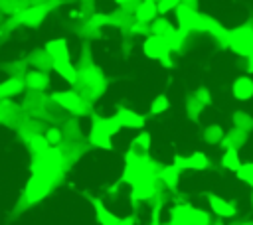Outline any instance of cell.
<instances>
[{"instance_id":"6da1fadb","label":"cell","mask_w":253,"mask_h":225,"mask_svg":"<svg viewBox=\"0 0 253 225\" xmlns=\"http://www.w3.org/2000/svg\"><path fill=\"white\" fill-rule=\"evenodd\" d=\"M144 180H154L152 164L148 162V158L138 160V158L126 156V168H125V174H123L121 182H128V184L134 186V184L144 182Z\"/></svg>"},{"instance_id":"7a4b0ae2","label":"cell","mask_w":253,"mask_h":225,"mask_svg":"<svg viewBox=\"0 0 253 225\" xmlns=\"http://www.w3.org/2000/svg\"><path fill=\"white\" fill-rule=\"evenodd\" d=\"M229 47L239 55H249L253 51V30L249 26H241L235 30H229L225 36Z\"/></svg>"},{"instance_id":"3957f363","label":"cell","mask_w":253,"mask_h":225,"mask_svg":"<svg viewBox=\"0 0 253 225\" xmlns=\"http://www.w3.org/2000/svg\"><path fill=\"white\" fill-rule=\"evenodd\" d=\"M172 221L182 225H208L210 217L206 211L190 207V205H178L172 209Z\"/></svg>"},{"instance_id":"277c9868","label":"cell","mask_w":253,"mask_h":225,"mask_svg":"<svg viewBox=\"0 0 253 225\" xmlns=\"http://www.w3.org/2000/svg\"><path fill=\"white\" fill-rule=\"evenodd\" d=\"M142 49H144V53L148 55V57H152V59H162L164 63H168V53H170V41L166 39V38H162V36H150L146 41H144V45H142Z\"/></svg>"},{"instance_id":"5b68a950","label":"cell","mask_w":253,"mask_h":225,"mask_svg":"<svg viewBox=\"0 0 253 225\" xmlns=\"http://www.w3.org/2000/svg\"><path fill=\"white\" fill-rule=\"evenodd\" d=\"M89 140H91L95 146H99V148H107V150L111 148V134H109V130H107V126H105V118L95 116L93 126H91Z\"/></svg>"},{"instance_id":"8992f818","label":"cell","mask_w":253,"mask_h":225,"mask_svg":"<svg viewBox=\"0 0 253 225\" xmlns=\"http://www.w3.org/2000/svg\"><path fill=\"white\" fill-rule=\"evenodd\" d=\"M178 12V22H180V30L182 32H190V30H196L198 28V22H200V14L188 6V4H180L176 8Z\"/></svg>"},{"instance_id":"52a82bcc","label":"cell","mask_w":253,"mask_h":225,"mask_svg":"<svg viewBox=\"0 0 253 225\" xmlns=\"http://www.w3.org/2000/svg\"><path fill=\"white\" fill-rule=\"evenodd\" d=\"M148 148H150V134H148V132H142V134H138V136L130 142V148H128V154H126V156L144 160L146 154H148Z\"/></svg>"},{"instance_id":"ba28073f","label":"cell","mask_w":253,"mask_h":225,"mask_svg":"<svg viewBox=\"0 0 253 225\" xmlns=\"http://www.w3.org/2000/svg\"><path fill=\"white\" fill-rule=\"evenodd\" d=\"M115 116L121 122V126H128V128H140V126H144V116H140V114H136V112H132L128 109H123L121 107Z\"/></svg>"},{"instance_id":"9c48e42d","label":"cell","mask_w":253,"mask_h":225,"mask_svg":"<svg viewBox=\"0 0 253 225\" xmlns=\"http://www.w3.org/2000/svg\"><path fill=\"white\" fill-rule=\"evenodd\" d=\"M53 101H57L63 109L73 111V112L81 109V99H79L73 91H59V93H53Z\"/></svg>"},{"instance_id":"30bf717a","label":"cell","mask_w":253,"mask_h":225,"mask_svg":"<svg viewBox=\"0 0 253 225\" xmlns=\"http://www.w3.org/2000/svg\"><path fill=\"white\" fill-rule=\"evenodd\" d=\"M210 205H211L213 213H217L219 217H233V215H235V207H233L229 201L221 199L219 195L210 193Z\"/></svg>"},{"instance_id":"8fae6325","label":"cell","mask_w":253,"mask_h":225,"mask_svg":"<svg viewBox=\"0 0 253 225\" xmlns=\"http://www.w3.org/2000/svg\"><path fill=\"white\" fill-rule=\"evenodd\" d=\"M233 95L241 101H247L253 97V81L249 77H239L233 83Z\"/></svg>"},{"instance_id":"7c38bea8","label":"cell","mask_w":253,"mask_h":225,"mask_svg":"<svg viewBox=\"0 0 253 225\" xmlns=\"http://www.w3.org/2000/svg\"><path fill=\"white\" fill-rule=\"evenodd\" d=\"M45 12H47V6H34V8H28L26 12H22L20 20L24 24H28V26H38L43 20Z\"/></svg>"},{"instance_id":"4fadbf2b","label":"cell","mask_w":253,"mask_h":225,"mask_svg":"<svg viewBox=\"0 0 253 225\" xmlns=\"http://www.w3.org/2000/svg\"><path fill=\"white\" fill-rule=\"evenodd\" d=\"M45 51L53 57V61H55V59H67V57H69L67 43H65V39H61V38L47 41V43H45Z\"/></svg>"},{"instance_id":"5bb4252c","label":"cell","mask_w":253,"mask_h":225,"mask_svg":"<svg viewBox=\"0 0 253 225\" xmlns=\"http://www.w3.org/2000/svg\"><path fill=\"white\" fill-rule=\"evenodd\" d=\"M156 14H158V4L154 0H142L136 8V18L140 22H150L156 18Z\"/></svg>"},{"instance_id":"9a60e30c","label":"cell","mask_w":253,"mask_h":225,"mask_svg":"<svg viewBox=\"0 0 253 225\" xmlns=\"http://www.w3.org/2000/svg\"><path fill=\"white\" fill-rule=\"evenodd\" d=\"M154 195V180H144V182H138L132 186V199L138 201V199H148Z\"/></svg>"},{"instance_id":"2e32d148","label":"cell","mask_w":253,"mask_h":225,"mask_svg":"<svg viewBox=\"0 0 253 225\" xmlns=\"http://www.w3.org/2000/svg\"><path fill=\"white\" fill-rule=\"evenodd\" d=\"M53 69H55L65 81H69V83H73L75 77H77V71H75V67L71 65L69 57H67V59H55V61H53Z\"/></svg>"},{"instance_id":"e0dca14e","label":"cell","mask_w":253,"mask_h":225,"mask_svg":"<svg viewBox=\"0 0 253 225\" xmlns=\"http://www.w3.org/2000/svg\"><path fill=\"white\" fill-rule=\"evenodd\" d=\"M95 203V211H97V219L101 221V225H123V219L115 217L111 211H107L99 201H93Z\"/></svg>"},{"instance_id":"ac0fdd59","label":"cell","mask_w":253,"mask_h":225,"mask_svg":"<svg viewBox=\"0 0 253 225\" xmlns=\"http://www.w3.org/2000/svg\"><path fill=\"white\" fill-rule=\"evenodd\" d=\"M221 164L227 168V170H233L237 172L241 168V162H239V156H237V148L235 146H227L223 158H221Z\"/></svg>"},{"instance_id":"d6986e66","label":"cell","mask_w":253,"mask_h":225,"mask_svg":"<svg viewBox=\"0 0 253 225\" xmlns=\"http://www.w3.org/2000/svg\"><path fill=\"white\" fill-rule=\"evenodd\" d=\"M24 89V83L18 81V79H8L4 83H0V99L2 97H12V95H18L22 93Z\"/></svg>"},{"instance_id":"ffe728a7","label":"cell","mask_w":253,"mask_h":225,"mask_svg":"<svg viewBox=\"0 0 253 225\" xmlns=\"http://www.w3.org/2000/svg\"><path fill=\"white\" fill-rule=\"evenodd\" d=\"M186 168H190V170H204V168H208L206 154L204 152H194L192 156H188L186 158Z\"/></svg>"},{"instance_id":"44dd1931","label":"cell","mask_w":253,"mask_h":225,"mask_svg":"<svg viewBox=\"0 0 253 225\" xmlns=\"http://www.w3.org/2000/svg\"><path fill=\"white\" fill-rule=\"evenodd\" d=\"M178 174H180V170L176 168V166H166L162 172H160V178L166 182V186L168 188H176V184H178Z\"/></svg>"},{"instance_id":"7402d4cb","label":"cell","mask_w":253,"mask_h":225,"mask_svg":"<svg viewBox=\"0 0 253 225\" xmlns=\"http://www.w3.org/2000/svg\"><path fill=\"white\" fill-rule=\"evenodd\" d=\"M152 30H154L156 36H162V38H166V39H170V38L176 34V30H174L166 20H156L154 26H152Z\"/></svg>"},{"instance_id":"603a6c76","label":"cell","mask_w":253,"mask_h":225,"mask_svg":"<svg viewBox=\"0 0 253 225\" xmlns=\"http://www.w3.org/2000/svg\"><path fill=\"white\" fill-rule=\"evenodd\" d=\"M49 140L47 138H43V136H32L30 138V148L38 154V156H42V154H45L47 150H49V144H47Z\"/></svg>"},{"instance_id":"cb8c5ba5","label":"cell","mask_w":253,"mask_h":225,"mask_svg":"<svg viewBox=\"0 0 253 225\" xmlns=\"http://www.w3.org/2000/svg\"><path fill=\"white\" fill-rule=\"evenodd\" d=\"M237 178L243 180V182H247L249 186H253V164H245V166H241V168L237 170Z\"/></svg>"},{"instance_id":"d4e9b609","label":"cell","mask_w":253,"mask_h":225,"mask_svg":"<svg viewBox=\"0 0 253 225\" xmlns=\"http://www.w3.org/2000/svg\"><path fill=\"white\" fill-rule=\"evenodd\" d=\"M168 109V99L164 97V95H158L154 101H152V105H150V112H162V111H166Z\"/></svg>"},{"instance_id":"484cf974","label":"cell","mask_w":253,"mask_h":225,"mask_svg":"<svg viewBox=\"0 0 253 225\" xmlns=\"http://www.w3.org/2000/svg\"><path fill=\"white\" fill-rule=\"evenodd\" d=\"M182 4V0H158V12L160 14H166L174 8H178Z\"/></svg>"},{"instance_id":"4316f807","label":"cell","mask_w":253,"mask_h":225,"mask_svg":"<svg viewBox=\"0 0 253 225\" xmlns=\"http://www.w3.org/2000/svg\"><path fill=\"white\" fill-rule=\"evenodd\" d=\"M45 81H47V77H43L42 73H30V77H28V83L34 89H42L45 85Z\"/></svg>"},{"instance_id":"83f0119b","label":"cell","mask_w":253,"mask_h":225,"mask_svg":"<svg viewBox=\"0 0 253 225\" xmlns=\"http://www.w3.org/2000/svg\"><path fill=\"white\" fill-rule=\"evenodd\" d=\"M219 138H221V128L219 126H210L206 130V140L208 142H217Z\"/></svg>"},{"instance_id":"f1b7e54d","label":"cell","mask_w":253,"mask_h":225,"mask_svg":"<svg viewBox=\"0 0 253 225\" xmlns=\"http://www.w3.org/2000/svg\"><path fill=\"white\" fill-rule=\"evenodd\" d=\"M174 166H176L178 170H186V158L176 156V158H174Z\"/></svg>"},{"instance_id":"f546056e","label":"cell","mask_w":253,"mask_h":225,"mask_svg":"<svg viewBox=\"0 0 253 225\" xmlns=\"http://www.w3.org/2000/svg\"><path fill=\"white\" fill-rule=\"evenodd\" d=\"M45 138H47L49 142H57V140H59V132L53 128V130H49V132H47V136H45Z\"/></svg>"},{"instance_id":"4dcf8cb0","label":"cell","mask_w":253,"mask_h":225,"mask_svg":"<svg viewBox=\"0 0 253 225\" xmlns=\"http://www.w3.org/2000/svg\"><path fill=\"white\" fill-rule=\"evenodd\" d=\"M247 57H249V67H247V69H249V73H253V51H251Z\"/></svg>"},{"instance_id":"1f68e13d","label":"cell","mask_w":253,"mask_h":225,"mask_svg":"<svg viewBox=\"0 0 253 225\" xmlns=\"http://www.w3.org/2000/svg\"><path fill=\"white\" fill-rule=\"evenodd\" d=\"M150 225H158V211H156V213H154V221H152V223H150Z\"/></svg>"},{"instance_id":"d6a6232c","label":"cell","mask_w":253,"mask_h":225,"mask_svg":"<svg viewBox=\"0 0 253 225\" xmlns=\"http://www.w3.org/2000/svg\"><path fill=\"white\" fill-rule=\"evenodd\" d=\"M115 2H119V4H123V2H132V0H115Z\"/></svg>"}]
</instances>
